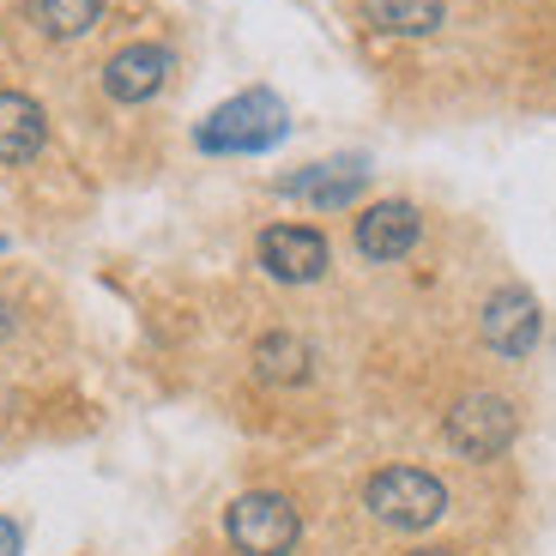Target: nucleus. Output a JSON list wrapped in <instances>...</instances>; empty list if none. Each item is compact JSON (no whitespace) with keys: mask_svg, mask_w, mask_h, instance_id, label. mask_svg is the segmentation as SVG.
<instances>
[{"mask_svg":"<svg viewBox=\"0 0 556 556\" xmlns=\"http://www.w3.org/2000/svg\"><path fill=\"white\" fill-rule=\"evenodd\" d=\"M224 539L237 544L242 556H291L296 539H303V515H296V502L278 496V490H249V496L230 502Z\"/></svg>","mask_w":556,"mask_h":556,"instance_id":"obj_2","label":"nucleus"},{"mask_svg":"<svg viewBox=\"0 0 556 556\" xmlns=\"http://www.w3.org/2000/svg\"><path fill=\"white\" fill-rule=\"evenodd\" d=\"M363 508L393 532H430L447 515V484L424 466H381L363 484Z\"/></svg>","mask_w":556,"mask_h":556,"instance_id":"obj_1","label":"nucleus"},{"mask_svg":"<svg viewBox=\"0 0 556 556\" xmlns=\"http://www.w3.org/2000/svg\"><path fill=\"white\" fill-rule=\"evenodd\" d=\"M405 556H454V551H435V544H424V551H405Z\"/></svg>","mask_w":556,"mask_h":556,"instance_id":"obj_16","label":"nucleus"},{"mask_svg":"<svg viewBox=\"0 0 556 556\" xmlns=\"http://www.w3.org/2000/svg\"><path fill=\"white\" fill-rule=\"evenodd\" d=\"M25 13H30V25H37L42 37L73 42L103 18V0H25Z\"/></svg>","mask_w":556,"mask_h":556,"instance_id":"obj_12","label":"nucleus"},{"mask_svg":"<svg viewBox=\"0 0 556 556\" xmlns=\"http://www.w3.org/2000/svg\"><path fill=\"white\" fill-rule=\"evenodd\" d=\"M424 237V218H417L412 200H376V206L357 218V254L363 261H405Z\"/></svg>","mask_w":556,"mask_h":556,"instance_id":"obj_8","label":"nucleus"},{"mask_svg":"<svg viewBox=\"0 0 556 556\" xmlns=\"http://www.w3.org/2000/svg\"><path fill=\"white\" fill-rule=\"evenodd\" d=\"M442 430H447V447H454L459 459H496L502 447H515L520 412H515V400H502V393H466V400H454Z\"/></svg>","mask_w":556,"mask_h":556,"instance_id":"obj_4","label":"nucleus"},{"mask_svg":"<svg viewBox=\"0 0 556 556\" xmlns=\"http://www.w3.org/2000/svg\"><path fill=\"white\" fill-rule=\"evenodd\" d=\"M0 551H7V556L18 551V532H13V527H0Z\"/></svg>","mask_w":556,"mask_h":556,"instance_id":"obj_15","label":"nucleus"},{"mask_svg":"<svg viewBox=\"0 0 556 556\" xmlns=\"http://www.w3.org/2000/svg\"><path fill=\"white\" fill-rule=\"evenodd\" d=\"M363 176L369 169L363 164H315L308 176H285L278 181V194H291V200H308V206H351L357 200V188H363Z\"/></svg>","mask_w":556,"mask_h":556,"instance_id":"obj_10","label":"nucleus"},{"mask_svg":"<svg viewBox=\"0 0 556 556\" xmlns=\"http://www.w3.org/2000/svg\"><path fill=\"white\" fill-rule=\"evenodd\" d=\"M42 139H49V122L37 103L25 91H0V164H30Z\"/></svg>","mask_w":556,"mask_h":556,"instance_id":"obj_9","label":"nucleus"},{"mask_svg":"<svg viewBox=\"0 0 556 556\" xmlns=\"http://www.w3.org/2000/svg\"><path fill=\"white\" fill-rule=\"evenodd\" d=\"M442 18V0H369V25L388 30V37H430Z\"/></svg>","mask_w":556,"mask_h":556,"instance_id":"obj_13","label":"nucleus"},{"mask_svg":"<svg viewBox=\"0 0 556 556\" xmlns=\"http://www.w3.org/2000/svg\"><path fill=\"white\" fill-rule=\"evenodd\" d=\"M13 327H18V308L0 296V339H13Z\"/></svg>","mask_w":556,"mask_h":556,"instance_id":"obj_14","label":"nucleus"},{"mask_svg":"<svg viewBox=\"0 0 556 556\" xmlns=\"http://www.w3.org/2000/svg\"><path fill=\"white\" fill-rule=\"evenodd\" d=\"M308 369H315V351L296 333H266L254 345V376L273 381V388H296V381H308Z\"/></svg>","mask_w":556,"mask_h":556,"instance_id":"obj_11","label":"nucleus"},{"mask_svg":"<svg viewBox=\"0 0 556 556\" xmlns=\"http://www.w3.org/2000/svg\"><path fill=\"white\" fill-rule=\"evenodd\" d=\"M285 127H291V115L273 91H242L200 122V152H266L285 139Z\"/></svg>","mask_w":556,"mask_h":556,"instance_id":"obj_3","label":"nucleus"},{"mask_svg":"<svg viewBox=\"0 0 556 556\" xmlns=\"http://www.w3.org/2000/svg\"><path fill=\"white\" fill-rule=\"evenodd\" d=\"M261 266L278 285H315L327 273V237L308 224H273L261 230Z\"/></svg>","mask_w":556,"mask_h":556,"instance_id":"obj_6","label":"nucleus"},{"mask_svg":"<svg viewBox=\"0 0 556 556\" xmlns=\"http://www.w3.org/2000/svg\"><path fill=\"white\" fill-rule=\"evenodd\" d=\"M169 73H176V55H169L164 42H127V49L110 55V67H103V91L115 103H146L169 85Z\"/></svg>","mask_w":556,"mask_h":556,"instance_id":"obj_7","label":"nucleus"},{"mask_svg":"<svg viewBox=\"0 0 556 556\" xmlns=\"http://www.w3.org/2000/svg\"><path fill=\"white\" fill-rule=\"evenodd\" d=\"M478 333H484V345L496 351V357H532V345H539L544 333V315L539 303H532V291H520V285H502L496 296L484 303V315H478Z\"/></svg>","mask_w":556,"mask_h":556,"instance_id":"obj_5","label":"nucleus"}]
</instances>
